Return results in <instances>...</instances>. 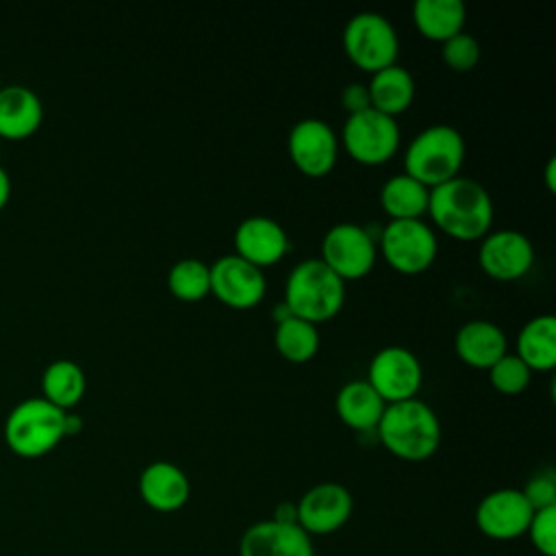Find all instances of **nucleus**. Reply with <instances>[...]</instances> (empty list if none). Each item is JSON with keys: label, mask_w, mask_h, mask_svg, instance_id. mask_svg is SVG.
I'll return each instance as SVG.
<instances>
[{"label": "nucleus", "mask_w": 556, "mask_h": 556, "mask_svg": "<svg viewBox=\"0 0 556 556\" xmlns=\"http://www.w3.org/2000/svg\"><path fill=\"white\" fill-rule=\"evenodd\" d=\"M428 198L430 189L404 172L387 178L380 187V204L391 219H421Z\"/></svg>", "instance_id": "nucleus-25"}, {"label": "nucleus", "mask_w": 556, "mask_h": 556, "mask_svg": "<svg viewBox=\"0 0 556 556\" xmlns=\"http://www.w3.org/2000/svg\"><path fill=\"white\" fill-rule=\"evenodd\" d=\"M345 302V282L321 261L304 258L287 276L285 306L311 324L332 319Z\"/></svg>", "instance_id": "nucleus-3"}, {"label": "nucleus", "mask_w": 556, "mask_h": 556, "mask_svg": "<svg viewBox=\"0 0 556 556\" xmlns=\"http://www.w3.org/2000/svg\"><path fill=\"white\" fill-rule=\"evenodd\" d=\"M532 513L521 489H497L480 500L476 526L493 541H513L526 534Z\"/></svg>", "instance_id": "nucleus-15"}, {"label": "nucleus", "mask_w": 556, "mask_h": 556, "mask_svg": "<svg viewBox=\"0 0 556 556\" xmlns=\"http://www.w3.org/2000/svg\"><path fill=\"white\" fill-rule=\"evenodd\" d=\"M376 434L393 456L408 463H419L439 450L441 421L426 402L413 397L387 404L376 426Z\"/></svg>", "instance_id": "nucleus-2"}, {"label": "nucleus", "mask_w": 556, "mask_h": 556, "mask_svg": "<svg viewBox=\"0 0 556 556\" xmlns=\"http://www.w3.org/2000/svg\"><path fill=\"white\" fill-rule=\"evenodd\" d=\"M345 56L363 72L376 74L395 63L400 39L393 24L376 11L352 15L341 35Z\"/></svg>", "instance_id": "nucleus-6"}, {"label": "nucleus", "mask_w": 556, "mask_h": 556, "mask_svg": "<svg viewBox=\"0 0 556 556\" xmlns=\"http://www.w3.org/2000/svg\"><path fill=\"white\" fill-rule=\"evenodd\" d=\"M467 9L460 0H417L413 4V22L430 41H447L463 33Z\"/></svg>", "instance_id": "nucleus-23"}, {"label": "nucleus", "mask_w": 556, "mask_h": 556, "mask_svg": "<svg viewBox=\"0 0 556 556\" xmlns=\"http://www.w3.org/2000/svg\"><path fill=\"white\" fill-rule=\"evenodd\" d=\"M354 508L352 493L339 482H319L311 486L300 502L295 504L298 510V526L313 539L326 536L341 530Z\"/></svg>", "instance_id": "nucleus-12"}, {"label": "nucleus", "mask_w": 556, "mask_h": 556, "mask_svg": "<svg viewBox=\"0 0 556 556\" xmlns=\"http://www.w3.org/2000/svg\"><path fill=\"white\" fill-rule=\"evenodd\" d=\"M424 371L419 358L402 345L378 350L367 369V382L384 404H395L417 397Z\"/></svg>", "instance_id": "nucleus-10"}, {"label": "nucleus", "mask_w": 556, "mask_h": 556, "mask_svg": "<svg viewBox=\"0 0 556 556\" xmlns=\"http://www.w3.org/2000/svg\"><path fill=\"white\" fill-rule=\"evenodd\" d=\"M465 163V139L450 124L417 132L404 150V174L432 189L458 176Z\"/></svg>", "instance_id": "nucleus-4"}, {"label": "nucleus", "mask_w": 556, "mask_h": 556, "mask_svg": "<svg viewBox=\"0 0 556 556\" xmlns=\"http://www.w3.org/2000/svg\"><path fill=\"white\" fill-rule=\"evenodd\" d=\"M382 397L371 389L367 380H350L345 382L334 400V408L339 419L356 430V432H371L376 430L382 413H384Z\"/></svg>", "instance_id": "nucleus-21"}, {"label": "nucleus", "mask_w": 556, "mask_h": 556, "mask_svg": "<svg viewBox=\"0 0 556 556\" xmlns=\"http://www.w3.org/2000/svg\"><path fill=\"white\" fill-rule=\"evenodd\" d=\"M9 198H11V176H9V172L0 165V211L7 206Z\"/></svg>", "instance_id": "nucleus-35"}, {"label": "nucleus", "mask_w": 556, "mask_h": 556, "mask_svg": "<svg viewBox=\"0 0 556 556\" xmlns=\"http://www.w3.org/2000/svg\"><path fill=\"white\" fill-rule=\"evenodd\" d=\"M426 213L441 232L458 241L482 239L491 232L495 215L489 191L465 176L432 187Z\"/></svg>", "instance_id": "nucleus-1"}, {"label": "nucleus", "mask_w": 556, "mask_h": 556, "mask_svg": "<svg viewBox=\"0 0 556 556\" xmlns=\"http://www.w3.org/2000/svg\"><path fill=\"white\" fill-rule=\"evenodd\" d=\"M139 495L152 510L174 513L187 504L191 484L178 465L154 460L139 476Z\"/></svg>", "instance_id": "nucleus-18"}, {"label": "nucleus", "mask_w": 556, "mask_h": 556, "mask_svg": "<svg viewBox=\"0 0 556 556\" xmlns=\"http://www.w3.org/2000/svg\"><path fill=\"white\" fill-rule=\"evenodd\" d=\"M271 519H276V521H280V523H298L295 504H291V502H280V504L276 506Z\"/></svg>", "instance_id": "nucleus-34"}, {"label": "nucleus", "mask_w": 556, "mask_h": 556, "mask_svg": "<svg viewBox=\"0 0 556 556\" xmlns=\"http://www.w3.org/2000/svg\"><path fill=\"white\" fill-rule=\"evenodd\" d=\"M87 389L85 371L78 363L70 358H56L52 361L43 374H41V391L43 400L54 404L61 410L74 408Z\"/></svg>", "instance_id": "nucleus-26"}, {"label": "nucleus", "mask_w": 556, "mask_h": 556, "mask_svg": "<svg viewBox=\"0 0 556 556\" xmlns=\"http://www.w3.org/2000/svg\"><path fill=\"white\" fill-rule=\"evenodd\" d=\"M545 185H547V189L554 193V189H556V161H554V159L547 161V167H545Z\"/></svg>", "instance_id": "nucleus-37"}, {"label": "nucleus", "mask_w": 556, "mask_h": 556, "mask_svg": "<svg viewBox=\"0 0 556 556\" xmlns=\"http://www.w3.org/2000/svg\"><path fill=\"white\" fill-rule=\"evenodd\" d=\"M65 413L43 397L17 402L4 419L7 445L24 458H39L54 450L65 437Z\"/></svg>", "instance_id": "nucleus-5"}, {"label": "nucleus", "mask_w": 556, "mask_h": 556, "mask_svg": "<svg viewBox=\"0 0 556 556\" xmlns=\"http://www.w3.org/2000/svg\"><path fill=\"white\" fill-rule=\"evenodd\" d=\"M291 163L308 178H324L332 172L339 154L334 130L319 117L300 119L287 137Z\"/></svg>", "instance_id": "nucleus-11"}, {"label": "nucleus", "mask_w": 556, "mask_h": 556, "mask_svg": "<svg viewBox=\"0 0 556 556\" xmlns=\"http://www.w3.org/2000/svg\"><path fill=\"white\" fill-rule=\"evenodd\" d=\"M478 263L482 271L495 280H519L534 263V248L532 241L519 230H493L480 239Z\"/></svg>", "instance_id": "nucleus-14"}, {"label": "nucleus", "mask_w": 556, "mask_h": 556, "mask_svg": "<svg viewBox=\"0 0 556 556\" xmlns=\"http://www.w3.org/2000/svg\"><path fill=\"white\" fill-rule=\"evenodd\" d=\"M486 371L493 389H497L504 395H517L526 391L532 380L530 367L517 354L508 352L502 358H497Z\"/></svg>", "instance_id": "nucleus-29"}, {"label": "nucleus", "mask_w": 556, "mask_h": 556, "mask_svg": "<svg viewBox=\"0 0 556 556\" xmlns=\"http://www.w3.org/2000/svg\"><path fill=\"white\" fill-rule=\"evenodd\" d=\"M341 104L345 111L352 113H358L363 109L369 106V93H367V85H361V83H352L348 87H343L341 91Z\"/></svg>", "instance_id": "nucleus-33"}, {"label": "nucleus", "mask_w": 556, "mask_h": 556, "mask_svg": "<svg viewBox=\"0 0 556 556\" xmlns=\"http://www.w3.org/2000/svg\"><path fill=\"white\" fill-rule=\"evenodd\" d=\"M239 556H315V549L313 539L298 523L263 519L243 532Z\"/></svg>", "instance_id": "nucleus-17"}, {"label": "nucleus", "mask_w": 556, "mask_h": 556, "mask_svg": "<svg viewBox=\"0 0 556 556\" xmlns=\"http://www.w3.org/2000/svg\"><path fill=\"white\" fill-rule=\"evenodd\" d=\"M341 143L356 163L382 165L395 156L400 148V126L395 117L367 106L348 115L341 130Z\"/></svg>", "instance_id": "nucleus-7"}, {"label": "nucleus", "mask_w": 556, "mask_h": 556, "mask_svg": "<svg viewBox=\"0 0 556 556\" xmlns=\"http://www.w3.org/2000/svg\"><path fill=\"white\" fill-rule=\"evenodd\" d=\"M43 122L41 98L26 85L0 87V137L26 139Z\"/></svg>", "instance_id": "nucleus-20"}, {"label": "nucleus", "mask_w": 556, "mask_h": 556, "mask_svg": "<svg viewBox=\"0 0 556 556\" xmlns=\"http://www.w3.org/2000/svg\"><path fill=\"white\" fill-rule=\"evenodd\" d=\"M211 293L230 308H252L267 291L263 269L243 261L237 254H226L208 265Z\"/></svg>", "instance_id": "nucleus-13"}, {"label": "nucleus", "mask_w": 556, "mask_h": 556, "mask_svg": "<svg viewBox=\"0 0 556 556\" xmlns=\"http://www.w3.org/2000/svg\"><path fill=\"white\" fill-rule=\"evenodd\" d=\"M167 289L180 302H200L211 293V271L200 258H180L167 271Z\"/></svg>", "instance_id": "nucleus-28"}, {"label": "nucleus", "mask_w": 556, "mask_h": 556, "mask_svg": "<svg viewBox=\"0 0 556 556\" xmlns=\"http://www.w3.org/2000/svg\"><path fill=\"white\" fill-rule=\"evenodd\" d=\"M63 430H65V437H72V434H78L83 430V419L78 415H72V413H65V421H63Z\"/></svg>", "instance_id": "nucleus-36"}, {"label": "nucleus", "mask_w": 556, "mask_h": 556, "mask_svg": "<svg viewBox=\"0 0 556 556\" xmlns=\"http://www.w3.org/2000/svg\"><path fill=\"white\" fill-rule=\"evenodd\" d=\"M384 261L400 274L426 271L439 252L434 230L421 219H391L380 235Z\"/></svg>", "instance_id": "nucleus-8"}, {"label": "nucleus", "mask_w": 556, "mask_h": 556, "mask_svg": "<svg viewBox=\"0 0 556 556\" xmlns=\"http://www.w3.org/2000/svg\"><path fill=\"white\" fill-rule=\"evenodd\" d=\"M526 534L541 556H556V506L534 510Z\"/></svg>", "instance_id": "nucleus-31"}, {"label": "nucleus", "mask_w": 556, "mask_h": 556, "mask_svg": "<svg viewBox=\"0 0 556 556\" xmlns=\"http://www.w3.org/2000/svg\"><path fill=\"white\" fill-rule=\"evenodd\" d=\"M367 93H369L371 109H376L389 117H395L413 104L415 80L406 67L393 63V65L371 74Z\"/></svg>", "instance_id": "nucleus-22"}, {"label": "nucleus", "mask_w": 556, "mask_h": 556, "mask_svg": "<svg viewBox=\"0 0 556 556\" xmlns=\"http://www.w3.org/2000/svg\"><path fill=\"white\" fill-rule=\"evenodd\" d=\"M441 56L452 72H471L480 61V43L463 30L441 43Z\"/></svg>", "instance_id": "nucleus-30"}, {"label": "nucleus", "mask_w": 556, "mask_h": 556, "mask_svg": "<svg viewBox=\"0 0 556 556\" xmlns=\"http://www.w3.org/2000/svg\"><path fill=\"white\" fill-rule=\"evenodd\" d=\"M458 358L473 369H489L497 358L506 354L508 341L504 330L486 319L465 321L454 337Z\"/></svg>", "instance_id": "nucleus-19"}, {"label": "nucleus", "mask_w": 556, "mask_h": 556, "mask_svg": "<svg viewBox=\"0 0 556 556\" xmlns=\"http://www.w3.org/2000/svg\"><path fill=\"white\" fill-rule=\"evenodd\" d=\"M232 243L235 254L258 269L278 263L289 252V237L285 228L265 215H252L239 222Z\"/></svg>", "instance_id": "nucleus-16"}, {"label": "nucleus", "mask_w": 556, "mask_h": 556, "mask_svg": "<svg viewBox=\"0 0 556 556\" xmlns=\"http://www.w3.org/2000/svg\"><path fill=\"white\" fill-rule=\"evenodd\" d=\"M521 493L532 506V510L556 506V480L552 473H539L530 478L521 489Z\"/></svg>", "instance_id": "nucleus-32"}, {"label": "nucleus", "mask_w": 556, "mask_h": 556, "mask_svg": "<svg viewBox=\"0 0 556 556\" xmlns=\"http://www.w3.org/2000/svg\"><path fill=\"white\" fill-rule=\"evenodd\" d=\"M274 345H276V352L285 361H289V363H306L319 350L317 326L306 321V319H300L295 315H289L287 319L276 324Z\"/></svg>", "instance_id": "nucleus-27"}, {"label": "nucleus", "mask_w": 556, "mask_h": 556, "mask_svg": "<svg viewBox=\"0 0 556 556\" xmlns=\"http://www.w3.org/2000/svg\"><path fill=\"white\" fill-rule=\"evenodd\" d=\"M378 245L367 228L354 222L334 224L321 239V261L343 280H358L376 265Z\"/></svg>", "instance_id": "nucleus-9"}, {"label": "nucleus", "mask_w": 556, "mask_h": 556, "mask_svg": "<svg viewBox=\"0 0 556 556\" xmlns=\"http://www.w3.org/2000/svg\"><path fill=\"white\" fill-rule=\"evenodd\" d=\"M530 371H552L556 367V319L554 315L532 317L517 334L515 352Z\"/></svg>", "instance_id": "nucleus-24"}]
</instances>
